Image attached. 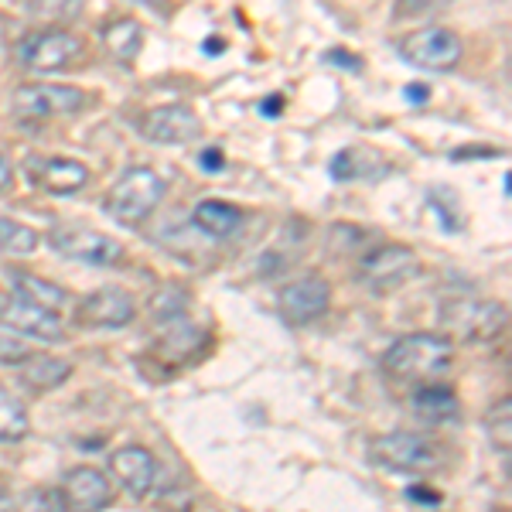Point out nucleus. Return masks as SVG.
I'll use <instances>...</instances> for the list:
<instances>
[{
  "instance_id": "f257e3e1",
  "label": "nucleus",
  "mask_w": 512,
  "mask_h": 512,
  "mask_svg": "<svg viewBox=\"0 0 512 512\" xmlns=\"http://www.w3.org/2000/svg\"><path fill=\"white\" fill-rule=\"evenodd\" d=\"M454 345L444 335H403L400 342L390 345V352L383 355V369L400 383H434L437 376H444L451 369Z\"/></svg>"
},
{
  "instance_id": "f03ea898",
  "label": "nucleus",
  "mask_w": 512,
  "mask_h": 512,
  "mask_svg": "<svg viewBox=\"0 0 512 512\" xmlns=\"http://www.w3.org/2000/svg\"><path fill=\"white\" fill-rule=\"evenodd\" d=\"M369 458H373V465L386 468V472H396V475H431V472H441L448 454H444L441 444L427 434L393 431V434L376 437L373 448H369Z\"/></svg>"
},
{
  "instance_id": "7ed1b4c3",
  "label": "nucleus",
  "mask_w": 512,
  "mask_h": 512,
  "mask_svg": "<svg viewBox=\"0 0 512 512\" xmlns=\"http://www.w3.org/2000/svg\"><path fill=\"white\" fill-rule=\"evenodd\" d=\"M168 195V185L158 171L151 168H130L117 185L106 195V216H113L120 226H140L154 209L161 205V198Z\"/></svg>"
},
{
  "instance_id": "20e7f679",
  "label": "nucleus",
  "mask_w": 512,
  "mask_h": 512,
  "mask_svg": "<svg viewBox=\"0 0 512 512\" xmlns=\"http://www.w3.org/2000/svg\"><path fill=\"white\" fill-rule=\"evenodd\" d=\"M506 304L502 301H472V297H451L441 301L444 332L458 335L461 342H492L506 328Z\"/></svg>"
},
{
  "instance_id": "39448f33",
  "label": "nucleus",
  "mask_w": 512,
  "mask_h": 512,
  "mask_svg": "<svg viewBox=\"0 0 512 512\" xmlns=\"http://www.w3.org/2000/svg\"><path fill=\"white\" fill-rule=\"evenodd\" d=\"M89 103V96L76 86H59V82H31L18 86L11 96V106L21 120H55L72 117Z\"/></svg>"
},
{
  "instance_id": "423d86ee",
  "label": "nucleus",
  "mask_w": 512,
  "mask_h": 512,
  "mask_svg": "<svg viewBox=\"0 0 512 512\" xmlns=\"http://www.w3.org/2000/svg\"><path fill=\"white\" fill-rule=\"evenodd\" d=\"M420 263L414 250L400 243H386V246H376L362 256L359 263V280L376 294H390V291H400L410 277H417Z\"/></svg>"
},
{
  "instance_id": "0eeeda50",
  "label": "nucleus",
  "mask_w": 512,
  "mask_h": 512,
  "mask_svg": "<svg viewBox=\"0 0 512 512\" xmlns=\"http://www.w3.org/2000/svg\"><path fill=\"white\" fill-rule=\"evenodd\" d=\"M400 55L417 69L427 72H448L461 62V38L451 28L431 24V28H417L400 41Z\"/></svg>"
},
{
  "instance_id": "6e6552de",
  "label": "nucleus",
  "mask_w": 512,
  "mask_h": 512,
  "mask_svg": "<svg viewBox=\"0 0 512 512\" xmlns=\"http://www.w3.org/2000/svg\"><path fill=\"white\" fill-rule=\"evenodd\" d=\"M18 59L31 72H59L82 59V38L62 28L35 31L18 45Z\"/></svg>"
},
{
  "instance_id": "1a4fd4ad",
  "label": "nucleus",
  "mask_w": 512,
  "mask_h": 512,
  "mask_svg": "<svg viewBox=\"0 0 512 512\" xmlns=\"http://www.w3.org/2000/svg\"><path fill=\"white\" fill-rule=\"evenodd\" d=\"M48 243L62 256L93 263V267H113V263L123 260V243L86 226H55L52 233H48Z\"/></svg>"
},
{
  "instance_id": "9d476101",
  "label": "nucleus",
  "mask_w": 512,
  "mask_h": 512,
  "mask_svg": "<svg viewBox=\"0 0 512 512\" xmlns=\"http://www.w3.org/2000/svg\"><path fill=\"white\" fill-rule=\"evenodd\" d=\"M277 304H280V315L291 321V325H311L332 304V287L321 277H301L280 291Z\"/></svg>"
},
{
  "instance_id": "9b49d317",
  "label": "nucleus",
  "mask_w": 512,
  "mask_h": 512,
  "mask_svg": "<svg viewBox=\"0 0 512 512\" xmlns=\"http://www.w3.org/2000/svg\"><path fill=\"white\" fill-rule=\"evenodd\" d=\"M137 315V304L123 287H99L79 301V325L86 328H123Z\"/></svg>"
},
{
  "instance_id": "f8f14e48",
  "label": "nucleus",
  "mask_w": 512,
  "mask_h": 512,
  "mask_svg": "<svg viewBox=\"0 0 512 512\" xmlns=\"http://www.w3.org/2000/svg\"><path fill=\"white\" fill-rule=\"evenodd\" d=\"M140 134L154 144H192L202 137V120L188 106H158V110L144 113Z\"/></svg>"
},
{
  "instance_id": "ddd939ff",
  "label": "nucleus",
  "mask_w": 512,
  "mask_h": 512,
  "mask_svg": "<svg viewBox=\"0 0 512 512\" xmlns=\"http://www.w3.org/2000/svg\"><path fill=\"white\" fill-rule=\"evenodd\" d=\"M62 502L65 512H99L113 502V489L99 468H72L62 478Z\"/></svg>"
},
{
  "instance_id": "4468645a",
  "label": "nucleus",
  "mask_w": 512,
  "mask_h": 512,
  "mask_svg": "<svg viewBox=\"0 0 512 512\" xmlns=\"http://www.w3.org/2000/svg\"><path fill=\"white\" fill-rule=\"evenodd\" d=\"M110 472L130 495H147V492H154V485H158L161 465L147 448L127 444V448H117L110 454Z\"/></svg>"
},
{
  "instance_id": "2eb2a0df",
  "label": "nucleus",
  "mask_w": 512,
  "mask_h": 512,
  "mask_svg": "<svg viewBox=\"0 0 512 512\" xmlns=\"http://www.w3.org/2000/svg\"><path fill=\"white\" fill-rule=\"evenodd\" d=\"M28 178L45 192L69 195L89 181V168L72 158H28Z\"/></svg>"
},
{
  "instance_id": "dca6fc26",
  "label": "nucleus",
  "mask_w": 512,
  "mask_h": 512,
  "mask_svg": "<svg viewBox=\"0 0 512 512\" xmlns=\"http://www.w3.org/2000/svg\"><path fill=\"white\" fill-rule=\"evenodd\" d=\"M0 321H7V328L21 332L24 338H38V342H62L65 338V328H62L59 315L41 311V308H35V304L21 301V297H11V304H7V311Z\"/></svg>"
},
{
  "instance_id": "f3484780",
  "label": "nucleus",
  "mask_w": 512,
  "mask_h": 512,
  "mask_svg": "<svg viewBox=\"0 0 512 512\" xmlns=\"http://www.w3.org/2000/svg\"><path fill=\"white\" fill-rule=\"evenodd\" d=\"M410 407H414V414L424 420V424H451V420H458L461 414L458 393L444 383L417 386L414 396H410Z\"/></svg>"
},
{
  "instance_id": "a211bd4d",
  "label": "nucleus",
  "mask_w": 512,
  "mask_h": 512,
  "mask_svg": "<svg viewBox=\"0 0 512 512\" xmlns=\"http://www.w3.org/2000/svg\"><path fill=\"white\" fill-rule=\"evenodd\" d=\"M192 222L202 229L205 236L229 239V236L239 233V226H243V212L229 202H216V198H209V202H198L192 209Z\"/></svg>"
},
{
  "instance_id": "6ab92c4d",
  "label": "nucleus",
  "mask_w": 512,
  "mask_h": 512,
  "mask_svg": "<svg viewBox=\"0 0 512 512\" xmlns=\"http://www.w3.org/2000/svg\"><path fill=\"white\" fill-rule=\"evenodd\" d=\"M11 284H14V291H18L21 301L35 304V308H41V311H52V315H59V311L65 308V301H69V294H65L59 284L28 274V270H14Z\"/></svg>"
},
{
  "instance_id": "aec40b11",
  "label": "nucleus",
  "mask_w": 512,
  "mask_h": 512,
  "mask_svg": "<svg viewBox=\"0 0 512 512\" xmlns=\"http://www.w3.org/2000/svg\"><path fill=\"white\" fill-rule=\"evenodd\" d=\"M69 376H72V362L55 359V355H31L21 366V383L28 390H41V393L62 386Z\"/></svg>"
},
{
  "instance_id": "412c9836",
  "label": "nucleus",
  "mask_w": 512,
  "mask_h": 512,
  "mask_svg": "<svg viewBox=\"0 0 512 512\" xmlns=\"http://www.w3.org/2000/svg\"><path fill=\"white\" fill-rule=\"evenodd\" d=\"M103 45L117 62H134L144 45V28L137 18H117L103 28Z\"/></svg>"
},
{
  "instance_id": "4be33fe9",
  "label": "nucleus",
  "mask_w": 512,
  "mask_h": 512,
  "mask_svg": "<svg viewBox=\"0 0 512 512\" xmlns=\"http://www.w3.org/2000/svg\"><path fill=\"white\" fill-rule=\"evenodd\" d=\"M31 431L28 407L11 390L0 386V444H18Z\"/></svg>"
},
{
  "instance_id": "5701e85b",
  "label": "nucleus",
  "mask_w": 512,
  "mask_h": 512,
  "mask_svg": "<svg viewBox=\"0 0 512 512\" xmlns=\"http://www.w3.org/2000/svg\"><path fill=\"white\" fill-rule=\"evenodd\" d=\"M369 164H373V168H386L383 158H379L376 151H369V147H345V151L332 161V178H338V181L373 178Z\"/></svg>"
},
{
  "instance_id": "b1692460",
  "label": "nucleus",
  "mask_w": 512,
  "mask_h": 512,
  "mask_svg": "<svg viewBox=\"0 0 512 512\" xmlns=\"http://www.w3.org/2000/svg\"><path fill=\"white\" fill-rule=\"evenodd\" d=\"M202 328L185 325V321H171L168 332L161 335L158 349L164 352V359H192L198 352V342H202Z\"/></svg>"
},
{
  "instance_id": "393cba45",
  "label": "nucleus",
  "mask_w": 512,
  "mask_h": 512,
  "mask_svg": "<svg viewBox=\"0 0 512 512\" xmlns=\"http://www.w3.org/2000/svg\"><path fill=\"white\" fill-rule=\"evenodd\" d=\"M41 246V236L31 226H24L18 219H4L0 216V253H18L28 256Z\"/></svg>"
},
{
  "instance_id": "a878e982",
  "label": "nucleus",
  "mask_w": 512,
  "mask_h": 512,
  "mask_svg": "<svg viewBox=\"0 0 512 512\" xmlns=\"http://www.w3.org/2000/svg\"><path fill=\"white\" fill-rule=\"evenodd\" d=\"M188 304H192V297H188L185 287H178V284L161 287V291L151 297V311L158 318L168 321V325H171V321H181V315H185Z\"/></svg>"
},
{
  "instance_id": "bb28decb",
  "label": "nucleus",
  "mask_w": 512,
  "mask_h": 512,
  "mask_svg": "<svg viewBox=\"0 0 512 512\" xmlns=\"http://www.w3.org/2000/svg\"><path fill=\"white\" fill-rule=\"evenodd\" d=\"M31 355H35V352H31V345L24 342L21 335L0 332V362H4V366H24Z\"/></svg>"
},
{
  "instance_id": "cd10ccee",
  "label": "nucleus",
  "mask_w": 512,
  "mask_h": 512,
  "mask_svg": "<svg viewBox=\"0 0 512 512\" xmlns=\"http://www.w3.org/2000/svg\"><path fill=\"white\" fill-rule=\"evenodd\" d=\"M489 431L495 437V444H502V451H509V396H502L499 407H492L489 414Z\"/></svg>"
},
{
  "instance_id": "c85d7f7f",
  "label": "nucleus",
  "mask_w": 512,
  "mask_h": 512,
  "mask_svg": "<svg viewBox=\"0 0 512 512\" xmlns=\"http://www.w3.org/2000/svg\"><path fill=\"white\" fill-rule=\"evenodd\" d=\"M24 11L31 14V18H41V21H72L76 14L82 11L79 4H31V7H24Z\"/></svg>"
},
{
  "instance_id": "c756f323",
  "label": "nucleus",
  "mask_w": 512,
  "mask_h": 512,
  "mask_svg": "<svg viewBox=\"0 0 512 512\" xmlns=\"http://www.w3.org/2000/svg\"><path fill=\"white\" fill-rule=\"evenodd\" d=\"M325 62L328 65H342V69H362V62L355 59L352 52H345V48H332V52H325Z\"/></svg>"
},
{
  "instance_id": "7c9ffc66",
  "label": "nucleus",
  "mask_w": 512,
  "mask_h": 512,
  "mask_svg": "<svg viewBox=\"0 0 512 512\" xmlns=\"http://www.w3.org/2000/svg\"><path fill=\"white\" fill-rule=\"evenodd\" d=\"M0 512H18V495L7 478H0Z\"/></svg>"
},
{
  "instance_id": "2f4dec72",
  "label": "nucleus",
  "mask_w": 512,
  "mask_h": 512,
  "mask_svg": "<svg viewBox=\"0 0 512 512\" xmlns=\"http://www.w3.org/2000/svg\"><path fill=\"white\" fill-rule=\"evenodd\" d=\"M202 168L209 171V175H216V171L226 168V161H222V154L216 147H209V151H202Z\"/></svg>"
},
{
  "instance_id": "473e14b6",
  "label": "nucleus",
  "mask_w": 512,
  "mask_h": 512,
  "mask_svg": "<svg viewBox=\"0 0 512 512\" xmlns=\"http://www.w3.org/2000/svg\"><path fill=\"white\" fill-rule=\"evenodd\" d=\"M7 188H11V161L0 151V192H7Z\"/></svg>"
},
{
  "instance_id": "72a5a7b5",
  "label": "nucleus",
  "mask_w": 512,
  "mask_h": 512,
  "mask_svg": "<svg viewBox=\"0 0 512 512\" xmlns=\"http://www.w3.org/2000/svg\"><path fill=\"white\" fill-rule=\"evenodd\" d=\"M277 110H284V99H280V96H270L267 103H263V113H267V117H277Z\"/></svg>"
},
{
  "instance_id": "f704fd0d",
  "label": "nucleus",
  "mask_w": 512,
  "mask_h": 512,
  "mask_svg": "<svg viewBox=\"0 0 512 512\" xmlns=\"http://www.w3.org/2000/svg\"><path fill=\"white\" fill-rule=\"evenodd\" d=\"M410 499L431 502V506H434V502H441V499H437V492H431V489H410Z\"/></svg>"
},
{
  "instance_id": "c9c22d12",
  "label": "nucleus",
  "mask_w": 512,
  "mask_h": 512,
  "mask_svg": "<svg viewBox=\"0 0 512 512\" xmlns=\"http://www.w3.org/2000/svg\"><path fill=\"white\" fill-rule=\"evenodd\" d=\"M407 99H420V103H424V99H427V89H424V86H420V89H417V86H410V89H407Z\"/></svg>"
},
{
  "instance_id": "e433bc0d",
  "label": "nucleus",
  "mask_w": 512,
  "mask_h": 512,
  "mask_svg": "<svg viewBox=\"0 0 512 512\" xmlns=\"http://www.w3.org/2000/svg\"><path fill=\"white\" fill-rule=\"evenodd\" d=\"M7 304H11V297H7L4 291H0V318H4V311H7Z\"/></svg>"
}]
</instances>
